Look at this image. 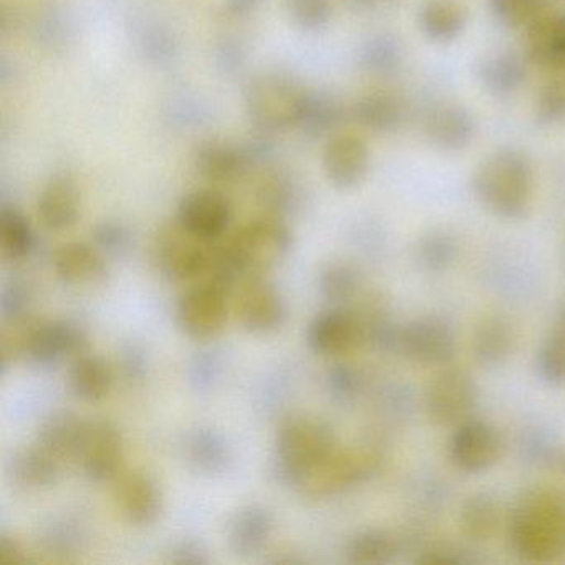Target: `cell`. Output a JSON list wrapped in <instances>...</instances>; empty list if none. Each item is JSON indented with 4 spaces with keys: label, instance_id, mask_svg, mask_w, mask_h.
<instances>
[{
    "label": "cell",
    "instance_id": "cell-28",
    "mask_svg": "<svg viewBox=\"0 0 565 565\" xmlns=\"http://www.w3.org/2000/svg\"><path fill=\"white\" fill-rule=\"evenodd\" d=\"M459 525L462 534L471 541H491L501 525V508L489 494L469 495L461 505Z\"/></svg>",
    "mask_w": 565,
    "mask_h": 565
},
{
    "label": "cell",
    "instance_id": "cell-7",
    "mask_svg": "<svg viewBox=\"0 0 565 565\" xmlns=\"http://www.w3.org/2000/svg\"><path fill=\"white\" fill-rule=\"evenodd\" d=\"M158 259L173 279L198 280L216 270L217 249L210 241L188 233L177 221L158 237Z\"/></svg>",
    "mask_w": 565,
    "mask_h": 565
},
{
    "label": "cell",
    "instance_id": "cell-27",
    "mask_svg": "<svg viewBox=\"0 0 565 565\" xmlns=\"http://www.w3.org/2000/svg\"><path fill=\"white\" fill-rule=\"evenodd\" d=\"M273 515L266 509L250 505L234 515L230 524L231 547L237 554L260 551L273 534Z\"/></svg>",
    "mask_w": 565,
    "mask_h": 565
},
{
    "label": "cell",
    "instance_id": "cell-35",
    "mask_svg": "<svg viewBox=\"0 0 565 565\" xmlns=\"http://www.w3.org/2000/svg\"><path fill=\"white\" fill-rule=\"evenodd\" d=\"M548 0H491L492 14L509 29H527L544 12Z\"/></svg>",
    "mask_w": 565,
    "mask_h": 565
},
{
    "label": "cell",
    "instance_id": "cell-24",
    "mask_svg": "<svg viewBox=\"0 0 565 565\" xmlns=\"http://www.w3.org/2000/svg\"><path fill=\"white\" fill-rule=\"evenodd\" d=\"M515 333L501 316H488L476 326L472 353L482 366H499L514 352Z\"/></svg>",
    "mask_w": 565,
    "mask_h": 565
},
{
    "label": "cell",
    "instance_id": "cell-18",
    "mask_svg": "<svg viewBox=\"0 0 565 565\" xmlns=\"http://www.w3.org/2000/svg\"><path fill=\"white\" fill-rule=\"evenodd\" d=\"M524 55L547 74H565V12H544L525 29Z\"/></svg>",
    "mask_w": 565,
    "mask_h": 565
},
{
    "label": "cell",
    "instance_id": "cell-39",
    "mask_svg": "<svg viewBox=\"0 0 565 565\" xmlns=\"http://www.w3.org/2000/svg\"><path fill=\"white\" fill-rule=\"evenodd\" d=\"M287 12L300 29L326 28L333 14L332 0H287Z\"/></svg>",
    "mask_w": 565,
    "mask_h": 565
},
{
    "label": "cell",
    "instance_id": "cell-4",
    "mask_svg": "<svg viewBox=\"0 0 565 565\" xmlns=\"http://www.w3.org/2000/svg\"><path fill=\"white\" fill-rule=\"evenodd\" d=\"M309 92L282 74H263L246 90V110L259 130L296 127L302 118Z\"/></svg>",
    "mask_w": 565,
    "mask_h": 565
},
{
    "label": "cell",
    "instance_id": "cell-11",
    "mask_svg": "<svg viewBox=\"0 0 565 565\" xmlns=\"http://www.w3.org/2000/svg\"><path fill=\"white\" fill-rule=\"evenodd\" d=\"M77 458L92 481H114L120 476L124 465L120 433L110 422L85 423Z\"/></svg>",
    "mask_w": 565,
    "mask_h": 565
},
{
    "label": "cell",
    "instance_id": "cell-9",
    "mask_svg": "<svg viewBox=\"0 0 565 565\" xmlns=\"http://www.w3.org/2000/svg\"><path fill=\"white\" fill-rule=\"evenodd\" d=\"M178 319L184 332L193 339L206 340L220 335L227 320L224 284L213 279L191 287L181 297Z\"/></svg>",
    "mask_w": 565,
    "mask_h": 565
},
{
    "label": "cell",
    "instance_id": "cell-3",
    "mask_svg": "<svg viewBox=\"0 0 565 565\" xmlns=\"http://www.w3.org/2000/svg\"><path fill=\"white\" fill-rule=\"evenodd\" d=\"M512 547L529 562H552L565 554V501L535 491L522 499L509 525Z\"/></svg>",
    "mask_w": 565,
    "mask_h": 565
},
{
    "label": "cell",
    "instance_id": "cell-17",
    "mask_svg": "<svg viewBox=\"0 0 565 565\" xmlns=\"http://www.w3.org/2000/svg\"><path fill=\"white\" fill-rule=\"evenodd\" d=\"M362 320L349 310L333 309L320 313L310 323L309 345L320 355L340 356L352 353L365 340Z\"/></svg>",
    "mask_w": 565,
    "mask_h": 565
},
{
    "label": "cell",
    "instance_id": "cell-30",
    "mask_svg": "<svg viewBox=\"0 0 565 565\" xmlns=\"http://www.w3.org/2000/svg\"><path fill=\"white\" fill-rule=\"evenodd\" d=\"M64 462V459L38 441L28 451L22 452L15 462V478L29 488H42L55 482Z\"/></svg>",
    "mask_w": 565,
    "mask_h": 565
},
{
    "label": "cell",
    "instance_id": "cell-14",
    "mask_svg": "<svg viewBox=\"0 0 565 565\" xmlns=\"http://www.w3.org/2000/svg\"><path fill=\"white\" fill-rule=\"evenodd\" d=\"M233 220V207L224 194L213 190L194 191L181 201L178 223L200 239H220Z\"/></svg>",
    "mask_w": 565,
    "mask_h": 565
},
{
    "label": "cell",
    "instance_id": "cell-33",
    "mask_svg": "<svg viewBox=\"0 0 565 565\" xmlns=\"http://www.w3.org/2000/svg\"><path fill=\"white\" fill-rule=\"evenodd\" d=\"M535 121L542 127L565 124V74H548L534 102Z\"/></svg>",
    "mask_w": 565,
    "mask_h": 565
},
{
    "label": "cell",
    "instance_id": "cell-45",
    "mask_svg": "<svg viewBox=\"0 0 565 565\" xmlns=\"http://www.w3.org/2000/svg\"><path fill=\"white\" fill-rule=\"evenodd\" d=\"M347 2L356 11H376V9L393 4L396 0H347Z\"/></svg>",
    "mask_w": 565,
    "mask_h": 565
},
{
    "label": "cell",
    "instance_id": "cell-44",
    "mask_svg": "<svg viewBox=\"0 0 565 565\" xmlns=\"http://www.w3.org/2000/svg\"><path fill=\"white\" fill-rule=\"evenodd\" d=\"M260 4V0H227L226 11L231 15H243L253 11L256 6Z\"/></svg>",
    "mask_w": 565,
    "mask_h": 565
},
{
    "label": "cell",
    "instance_id": "cell-5",
    "mask_svg": "<svg viewBox=\"0 0 565 565\" xmlns=\"http://www.w3.org/2000/svg\"><path fill=\"white\" fill-rule=\"evenodd\" d=\"M373 456L365 449L333 448L329 455L294 479V484L310 499L337 494L365 478L373 469Z\"/></svg>",
    "mask_w": 565,
    "mask_h": 565
},
{
    "label": "cell",
    "instance_id": "cell-29",
    "mask_svg": "<svg viewBox=\"0 0 565 565\" xmlns=\"http://www.w3.org/2000/svg\"><path fill=\"white\" fill-rule=\"evenodd\" d=\"M71 385L82 399L100 402L110 393L114 375L100 356L81 355L72 366Z\"/></svg>",
    "mask_w": 565,
    "mask_h": 565
},
{
    "label": "cell",
    "instance_id": "cell-21",
    "mask_svg": "<svg viewBox=\"0 0 565 565\" xmlns=\"http://www.w3.org/2000/svg\"><path fill=\"white\" fill-rule=\"evenodd\" d=\"M418 24L429 41L449 44L466 31L468 9L461 0H425L419 8Z\"/></svg>",
    "mask_w": 565,
    "mask_h": 565
},
{
    "label": "cell",
    "instance_id": "cell-41",
    "mask_svg": "<svg viewBox=\"0 0 565 565\" xmlns=\"http://www.w3.org/2000/svg\"><path fill=\"white\" fill-rule=\"evenodd\" d=\"M356 289V276L352 269L345 266L330 267L323 277V290L330 299H349Z\"/></svg>",
    "mask_w": 565,
    "mask_h": 565
},
{
    "label": "cell",
    "instance_id": "cell-19",
    "mask_svg": "<svg viewBox=\"0 0 565 565\" xmlns=\"http://www.w3.org/2000/svg\"><path fill=\"white\" fill-rule=\"evenodd\" d=\"M115 501L130 524L150 525L160 515V489L147 472L131 471L118 476Z\"/></svg>",
    "mask_w": 565,
    "mask_h": 565
},
{
    "label": "cell",
    "instance_id": "cell-36",
    "mask_svg": "<svg viewBox=\"0 0 565 565\" xmlns=\"http://www.w3.org/2000/svg\"><path fill=\"white\" fill-rule=\"evenodd\" d=\"M188 456L190 461L198 469L207 472H216L226 466L230 459L226 443L211 431H200L190 439L188 445Z\"/></svg>",
    "mask_w": 565,
    "mask_h": 565
},
{
    "label": "cell",
    "instance_id": "cell-43",
    "mask_svg": "<svg viewBox=\"0 0 565 565\" xmlns=\"http://www.w3.org/2000/svg\"><path fill=\"white\" fill-rule=\"evenodd\" d=\"M0 557H2L4 562L25 561L24 551H22L21 545L9 537H4L2 542H0Z\"/></svg>",
    "mask_w": 565,
    "mask_h": 565
},
{
    "label": "cell",
    "instance_id": "cell-32",
    "mask_svg": "<svg viewBox=\"0 0 565 565\" xmlns=\"http://www.w3.org/2000/svg\"><path fill=\"white\" fill-rule=\"evenodd\" d=\"M349 561L353 564H388L395 558L396 544L392 535L382 531H365L350 541L347 547Z\"/></svg>",
    "mask_w": 565,
    "mask_h": 565
},
{
    "label": "cell",
    "instance_id": "cell-1",
    "mask_svg": "<svg viewBox=\"0 0 565 565\" xmlns=\"http://www.w3.org/2000/svg\"><path fill=\"white\" fill-rule=\"evenodd\" d=\"M472 190L486 210L502 220H521L534 196V164L519 148L492 151L472 177Z\"/></svg>",
    "mask_w": 565,
    "mask_h": 565
},
{
    "label": "cell",
    "instance_id": "cell-34",
    "mask_svg": "<svg viewBox=\"0 0 565 565\" xmlns=\"http://www.w3.org/2000/svg\"><path fill=\"white\" fill-rule=\"evenodd\" d=\"M340 118H342V108L333 98L309 92L299 127L310 134L322 135L333 130L339 125Z\"/></svg>",
    "mask_w": 565,
    "mask_h": 565
},
{
    "label": "cell",
    "instance_id": "cell-10",
    "mask_svg": "<svg viewBox=\"0 0 565 565\" xmlns=\"http://www.w3.org/2000/svg\"><path fill=\"white\" fill-rule=\"evenodd\" d=\"M398 347L409 362L423 366H446L456 353L452 330L431 317L406 323L399 332Z\"/></svg>",
    "mask_w": 565,
    "mask_h": 565
},
{
    "label": "cell",
    "instance_id": "cell-8",
    "mask_svg": "<svg viewBox=\"0 0 565 565\" xmlns=\"http://www.w3.org/2000/svg\"><path fill=\"white\" fill-rule=\"evenodd\" d=\"M478 402L471 376L461 369L441 370L426 390V412L439 426H459L468 422Z\"/></svg>",
    "mask_w": 565,
    "mask_h": 565
},
{
    "label": "cell",
    "instance_id": "cell-46",
    "mask_svg": "<svg viewBox=\"0 0 565 565\" xmlns=\"http://www.w3.org/2000/svg\"><path fill=\"white\" fill-rule=\"evenodd\" d=\"M557 323H561V326L565 327V309L564 312H562L561 319H558Z\"/></svg>",
    "mask_w": 565,
    "mask_h": 565
},
{
    "label": "cell",
    "instance_id": "cell-2",
    "mask_svg": "<svg viewBox=\"0 0 565 565\" xmlns=\"http://www.w3.org/2000/svg\"><path fill=\"white\" fill-rule=\"evenodd\" d=\"M290 243V231L282 221L274 216L256 217L217 247L214 280L226 284L236 276L263 277L286 257Z\"/></svg>",
    "mask_w": 565,
    "mask_h": 565
},
{
    "label": "cell",
    "instance_id": "cell-40",
    "mask_svg": "<svg viewBox=\"0 0 565 565\" xmlns=\"http://www.w3.org/2000/svg\"><path fill=\"white\" fill-rule=\"evenodd\" d=\"M456 246L451 237L443 233H433L419 244V256L431 269H443L455 259Z\"/></svg>",
    "mask_w": 565,
    "mask_h": 565
},
{
    "label": "cell",
    "instance_id": "cell-15",
    "mask_svg": "<svg viewBox=\"0 0 565 565\" xmlns=\"http://www.w3.org/2000/svg\"><path fill=\"white\" fill-rule=\"evenodd\" d=\"M423 134L436 150L465 151L475 141L478 121L471 110L459 104H439L426 114Z\"/></svg>",
    "mask_w": 565,
    "mask_h": 565
},
{
    "label": "cell",
    "instance_id": "cell-31",
    "mask_svg": "<svg viewBox=\"0 0 565 565\" xmlns=\"http://www.w3.org/2000/svg\"><path fill=\"white\" fill-rule=\"evenodd\" d=\"M0 246L11 260L24 259L34 246L31 224L14 207H4L0 213Z\"/></svg>",
    "mask_w": 565,
    "mask_h": 565
},
{
    "label": "cell",
    "instance_id": "cell-20",
    "mask_svg": "<svg viewBox=\"0 0 565 565\" xmlns=\"http://www.w3.org/2000/svg\"><path fill=\"white\" fill-rule=\"evenodd\" d=\"M38 213L42 224L51 231L74 226L81 213L77 186L72 178L55 177L39 196Z\"/></svg>",
    "mask_w": 565,
    "mask_h": 565
},
{
    "label": "cell",
    "instance_id": "cell-37",
    "mask_svg": "<svg viewBox=\"0 0 565 565\" xmlns=\"http://www.w3.org/2000/svg\"><path fill=\"white\" fill-rule=\"evenodd\" d=\"M539 373L551 385L565 383V327L557 323L537 356Z\"/></svg>",
    "mask_w": 565,
    "mask_h": 565
},
{
    "label": "cell",
    "instance_id": "cell-26",
    "mask_svg": "<svg viewBox=\"0 0 565 565\" xmlns=\"http://www.w3.org/2000/svg\"><path fill=\"white\" fill-rule=\"evenodd\" d=\"M194 167L201 177L217 183L236 180L246 167L243 151L221 140L201 143L194 151Z\"/></svg>",
    "mask_w": 565,
    "mask_h": 565
},
{
    "label": "cell",
    "instance_id": "cell-38",
    "mask_svg": "<svg viewBox=\"0 0 565 565\" xmlns=\"http://www.w3.org/2000/svg\"><path fill=\"white\" fill-rule=\"evenodd\" d=\"M362 62L373 74H392L402 64V47L390 35H375L363 45Z\"/></svg>",
    "mask_w": 565,
    "mask_h": 565
},
{
    "label": "cell",
    "instance_id": "cell-22",
    "mask_svg": "<svg viewBox=\"0 0 565 565\" xmlns=\"http://www.w3.org/2000/svg\"><path fill=\"white\" fill-rule=\"evenodd\" d=\"M527 58L511 51H498L482 58L478 68L479 81L494 97L515 94L527 81Z\"/></svg>",
    "mask_w": 565,
    "mask_h": 565
},
{
    "label": "cell",
    "instance_id": "cell-13",
    "mask_svg": "<svg viewBox=\"0 0 565 565\" xmlns=\"http://www.w3.org/2000/svg\"><path fill=\"white\" fill-rule=\"evenodd\" d=\"M327 180L340 190L363 183L370 170V148L355 134H340L327 141L322 157Z\"/></svg>",
    "mask_w": 565,
    "mask_h": 565
},
{
    "label": "cell",
    "instance_id": "cell-12",
    "mask_svg": "<svg viewBox=\"0 0 565 565\" xmlns=\"http://www.w3.org/2000/svg\"><path fill=\"white\" fill-rule=\"evenodd\" d=\"M237 320L244 329L254 333H269L282 326L286 307L279 292L263 277L243 279L236 300Z\"/></svg>",
    "mask_w": 565,
    "mask_h": 565
},
{
    "label": "cell",
    "instance_id": "cell-42",
    "mask_svg": "<svg viewBox=\"0 0 565 565\" xmlns=\"http://www.w3.org/2000/svg\"><path fill=\"white\" fill-rule=\"evenodd\" d=\"M98 243L108 249H118V247L125 244V234L121 227L115 226V224H104L97 233Z\"/></svg>",
    "mask_w": 565,
    "mask_h": 565
},
{
    "label": "cell",
    "instance_id": "cell-16",
    "mask_svg": "<svg viewBox=\"0 0 565 565\" xmlns=\"http://www.w3.org/2000/svg\"><path fill=\"white\" fill-rule=\"evenodd\" d=\"M501 452V436L488 423L468 419L452 435L451 458L462 471H488L499 461Z\"/></svg>",
    "mask_w": 565,
    "mask_h": 565
},
{
    "label": "cell",
    "instance_id": "cell-23",
    "mask_svg": "<svg viewBox=\"0 0 565 565\" xmlns=\"http://www.w3.org/2000/svg\"><path fill=\"white\" fill-rule=\"evenodd\" d=\"M352 117L373 134H393L405 121V105L392 92H370L355 102Z\"/></svg>",
    "mask_w": 565,
    "mask_h": 565
},
{
    "label": "cell",
    "instance_id": "cell-6",
    "mask_svg": "<svg viewBox=\"0 0 565 565\" xmlns=\"http://www.w3.org/2000/svg\"><path fill=\"white\" fill-rule=\"evenodd\" d=\"M333 448L332 429L326 423L306 416L284 423L277 436L280 468L292 482Z\"/></svg>",
    "mask_w": 565,
    "mask_h": 565
},
{
    "label": "cell",
    "instance_id": "cell-25",
    "mask_svg": "<svg viewBox=\"0 0 565 565\" xmlns=\"http://www.w3.org/2000/svg\"><path fill=\"white\" fill-rule=\"evenodd\" d=\"M54 269L68 284L97 282L105 274V259L90 244L71 243L55 253Z\"/></svg>",
    "mask_w": 565,
    "mask_h": 565
}]
</instances>
